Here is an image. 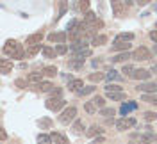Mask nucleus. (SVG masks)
<instances>
[{
    "instance_id": "nucleus-1",
    "label": "nucleus",
    "mask_w": 157,
    "mask_h": 144,
    "mask_svg": "<svg viewBox=\"0 0 157 144\" xmlns=\"http://www.w3.org/2000/svg\"><path fill=\"white\" fill-rule=\"evenodd\" d=\"M4 54L9 55L11 59H23V55H25L21 45H20L18 41H14V39H7V41H6V45H4Z\"/></svg>"
},
{
    "instance_id": "nucleus-2",
    "label": "nucleus",
    "mask_w": 157,
    "mask_h": 144,
    "mask_svg": "<svg viewBox=\"0 0 157 144\" xmlns=\"http://www.w3.org/2000/svg\"><path fill=\"white\" fill-rule=\"evenodd\" d=\"M84 23H86V27H88L91 32L93 30H98L104 27V21L98 18L95 13H91V11H88V13H84Z\"/></svg>"
},
{
    "instance_id": "nucleus-3",
    "label": "nucleus",
    "mask_w": 157,
    "mask_h": 144,
    "mask_svg": "<svg viewBox=\"0 0 157 144\" xmlns=\"http://www.w3.org/2000/svg\"><path fill=\"white\" fill-rule=\"evenodd\" d=\"M75 117H77V109L75 107H68V109H64L61 116H59V123L61 125H70L71 121H75Z\"/></svg>"
},
{
    "instance_id": "nucleus-4",
    "label": "nucleus",
    "mask_w": 157,
    "mask_h": 144,
    "mask_svg": "<svg viewBox=\"0 0 157 144\" xmlns=\"http://www.w3.org/2000/svg\"><path fill=\"white\" fill-rule=\"evenodd\" d=\"M64 105H66V102H64L61 96H54V98H48V100L45 102V107H47L48 110H52V112H57V110H61Z\"/></svg>"
},
{
    "instance_id": "nucleus-5",
    "label": "nucleus",
    "mask_w": 157,
    "mask_h": 144,
    "mask_svg": "<svg viewBox=\"0 0 157 144\" xmlns=\"http://www.w3.org/2000/svg\"><path fill=\"white\" fill-rule=\"evenodd\" d=\"M132 59H134V61H150V59H152V54H150L148 48L139 46L132 52Z\"/></svg>"
},
{
    "instance_id": "nucleus-6",
    "label": "nucleus",
    "mask_w": 157,
    "mask_h": 144,
    "mask_svg": "<svg viewBox=\"0 0 157 144\" xmlns=\"http://www.w3.org/2000/svg\"><path fill=\"white\" fill-rule=\"evenodd\" d=\"M111 7H113V14H114L116 18H123V14H125V9H127L125 2L113 0V2H111Z\"/></svg>"
},
{
    "instance_id": "nucleus-7",
    "label": "nucleus",
    "mask_w": 157,
    "mask_h": 144,
    "mask_svg": "<svg viewBox=\"0 0 157 144\" xmlns=\"http://www.w3.org/2000/svg\"><path fill=\"white\" fill-rule=\"evenodd\" d=\"M137 91H143L145 94H157V82H145V84H139Z\"/></svg>"
},
{
    "instance_id": "nucleus-8",
    "label": "nucleus",
    "mask_w": 157,
    "mask_h": 144,
    "mask_svg": "<svg viewBox=\"0 0 157 144\" xmlns=\"http://www.w3.org/2000/svg\"><path fill=\"white\" fill-rule=\"evenodd\" d=\"M134 125H136V119L134 117H121V119L116 121L118 130H128V128H132Z\"/></svg>"
},
{
    "instance_id": "nucleus-9",
    "label": "nucleus",
    "mask_w": 157,
    "mask_h": 144,
    "mask_svg": "<svg viewBox=\"0 0 157 144\" xmlns=\"http://www.w3.org/2000/svg\"><path fill=\"white\" fill-rule=\"evenodd\" d=\"M150 75L152 73L148 69H134V73L130 75V78H134V80H148Z\"/></svg>"
},
{
    "instance_id": "nucleus-10",
    "label": "nucleus",
    "mask_w": 157,
    "mask_h": 144,
    "mask_svg": "<svg viewBox=\"0 0 157 144\" xmlns=\"http://www.w3.org/2000/svg\"><path fill=\"white\" fill-rule=\"evenodd\" d=\"M43 32H34V34H30V36H27V45H41V41H43Z\"/></svg>"
},
{
    "instance_id": "nucleus-11",
    "label": "nucleus",
    "mask_w": 157,
    "mask_h": 144,
    "mask_svg": "<svg viewBox=\"0 0 157 144\" xmlns=\"http://www.w3.org/2000/svg\"><path fill=\"white\" fill-rule=\"evenodd\" d=\"M66 34L64 32H52L48 36V39L52 41V43H59V45H64V41H66Z\"/></svg>"
},
{
    "instance_id": "nucleus-12",
    "label": "nucleus",
    "mask_w": 157,
    "mask_h": 144,
    "mask_svg": "<svg viewBox=\"0 0 157 144\" xmlns=\"http://www.w3.org/2000/svg\"><path fill=\"white\" fill-rule=\"evenodd\" d=\"M43 77H45V75H43L41 71H34V73H29V75H27V82H30V84H36V86H38V84H41Z\"/></svg>"
},
{
    "instance_id": "nucleus-13",
    "label": "nucleus",
    "mask_w": 157,
    "mask_h": 144,
    "mask_svg": "<svg viewBox=\"0 0 157 144\" xmlns=\"http://www.w3.org/2000/svg\"><path fill=\"white\" fill-rule=\"evenodd\" d=\"M82 86H84V82H82L80 78H73V80H70L68 82V89L70 91H73V93H78V91L82 89Z\"/></svg>"
},
{
    "instance_id": "nucleus-14",
    "label": "nucleus",
    "mask_w": 157,
    "mask_h": 144,
    "mask_svg": "<svg viewBox=\"0 0 157 144\" xmlns=\"http://www.w3.org/2000/svg\"><path fill=\"white\" fill-rule=\"evenodd\" d=\"M134 39V34H130V32H121V34H118L116 38H114V43H130Z\"/></svg>"
},
{
    "instance_id": "nucleus-15",
    "label": "nucleus",
    "mask_w": 157,
    "mask_h": 144,
    "mask_svg": "<svg viewBox=\"0 0 157 144\" xmlns=\"http://www.w3.org/2000/svg\"><path fill=\"white\" fill-rule=\"evenodd\" d=\"M137 109V103L136 102H128V103H123L121 109H120V114L121 116H127L128 112H132V110H136Z\"/></svg>"
},
{
    "instance_id": "nucleus-16",
    "label": "nucleus",
    "mask_w": 157,
    "mask_h": 144,
    "mask_svg": "<svg viewBox=\"0 0 157 144\" xmlns=\"http://www.w3.org/2000/svg\"><path fill=\"white\" fill-rule=\"evenodd\" d=\"M73 54V59H78V61H84L86 57L91 55V48H82V50H77V52H71Z\"/></svg>"
},
{
    "instance_id": "nucleus-17",
    "label": "nucleus",
    "mask_w": 157,
    "mask_h": 144,
    "mask_svg": "<svg viewBox=\"0 0 157 144\" xmlns=\"http://www.w3.org/2000/svg\"><path fill=\"white\" fill-rule=\"evenodd\" d=\"M154 142H155V135L152 132H148V134L139 137V144H154Z\"/></svg>"
},
{
    "instance_id": "nucleus-18",
    "label": "nucleus",
    "mask_w": 157,
    "mask_h": 144,
    "mask_svg": "<svg viewBox=\"0 0 157 144\" xmlns=\"http://www.w3.org/2000/svg\"><path fill=\"white\" fill-rule=\"evenodd\" d=\"M0 69H2V75H7L11 69H13V62L7 61V59H2L0 61Z\"/></svg>"
},
{
    "instance_id": "nucleus-19",
    "label": "nucleus",
    "mask_w": 157,
    "mask_h": 144,
    "mask_svg": "<svg viewBox=\"0 0 157 144\" xmlns=\"http://www.w3.org/2000/svg\"><path fill=\"white\" fill-rule=\"evenodd\" d=\"M105 78H107L109 82H121L123 80V77L118 73V71H114V69H111V71H107V75H105Z\"/></svg>"
},
{
    "instance_id": "nucleus-20",
    "label": "nucleus",
    "mask_w": 157,
    "mask_h": 144,
    "mask_svg": "<svg viewBox=\"0 0 157 144\" xmlns=\"http://www.w3.org/2000/svg\"><path fill=\"white\" fill-rule=\"evenodd\" d=\"M50 135H52V141H54L56 144H68V139H66L63 134H59V132H52Z\"/></svg>"
},
{
    "instance_id": "nucleus-21",
    "label": "nucleus",
    "mask_w": 157,
    "mask_h": 144,
    "mask_svg": "<svg viewBox=\"0 0 157 144\" xmlns=\"http://www.w3.org/2000/svg\"><path fill=\"white\" fill-rule=\"evenodd\" d=\"M127 59H132V54H128V52H120V54H116V55L113 57V62H123V61H127Z\"/></svg>"
},
{
    "instance_id": "nucleus-22",
    "label": "nucleus",
    "mask_w": 157,
    "mask_h": 144,
    "mask_svg": "<svg viewBox=\"0 0 157 144\" xmlns=\"http://www.w3.org/2000/svg\"><path fill=\"white\" fill-rule=\"evenodd\" d=\"M105 96H107L109 100H113V102H121V100H125L127 98V94L121 91V93H105Z\"/></svg>"
},
{
    "instance_id": "nucleus-23",
    "label": "nucleus",
    "mask_w": 157,
    "mask_h": 144,
    "mask_svg": "<svg viewBox=\"0 0 157 144\" xmlns=\"http://www.w3.org/2000/svg\"><path fill=\"white\" fill-rule=\"evenodd\" d=\"M41 73L45 75V77H56V73H57V68L56 66H45L43 69H41Z\"/></svg>"
},
{
    "instance_id": "nucleus-24",
    "label": "nucleus",
    "mask_w": 157,
    "mask_h": 144,
    "mask_svg": "<svg viewBox=\"0 0 157 144\" xmlns=\"http://www.w3.org/2000/svg\"><path fill=\"white\" fill-rule=\"evenodd\" d=\"M128 43H113V52H128Z\"/></svg>"
},
{
    "instance_id": "nucleus-25",
    "label": "nucleus",
    "mask_w": 157,
    "mask_h": 144,
    "mask_svg": "<svg viewBox=\"0 0 157 144\" xmlns=\"http://www.w3.org/2000/svg\"><path fill=\"white\" fill-rule=\"evenodd\" d=\"M141 102H147L150 105H157V94H143Z\"/></svg>"
},
{
    "instance_id": "nucleus-26",
    "label": "nucleus",
    "mask_w": 157,
    "mask_h": 144,
    "mask_svg": "<svg viewBox=\"0 0 157 144\" xmlns=\"http://www.w3.org/2000/svg\"><path fill=\"white\" fill-rule=\"evenodd\" d=\"M100 134H102V128H100L98 125L89 126V130L86 132V135H88V137H95V135H100Z\"/></svg>"
},
{
    "instance_id": "nucleus-27",
    "label": "nucleus",
    "mask_w": 157,
    "mask_h": 144,
    "mask_svg": "<svg viewBox=\"0 0 157 144\" xmlns=\"http://www.w3.org/2000/svg\"><path fill=\"white\" fill-rule=\"evenodd\" d=\"M91 102H93V105L97 107V109H100V110H102V109L105 107V100H104L102 96H95V98H93Z\"/></svg>"
},
{
    "instance_id": "nucleus-28",
    "label": "nucleus",
    "mask_w": 157,
    "mask_h": 144,
    "mask_svg": "<svg viewBox=\"0 0 157 144\" xmlns=\"http://www.w3.org/2000/svg\"><path fill=\"white\" fill-rule=\"evenodd\" d=\"M91 43H93L95 46H100V45H105V43H107V36H102V34H100V36H95Z\"/></svg>"
},
{
    "instance_id": "nucleus-29",
    "label": "nucleus",
    "mask_w": 157,
    "mask_h": 144,
    "mask_svg": "<svg viewBox=\"0 0 157 144\" xmlns=\"http://www.w3.org/2000/svg\"><path fill=\"white\" fill-rule=\"evenodd\" d=\"M39 50H43V48H41V45H30V46L27 48V55H29V57H34Z\"/></svg>"
},
{
    "instance_id": "nucleus-30",
    "label": "nucleus",
    "mask_w": 157,
    "mask_h": 144,
    "mask_svg": "<svg viewBox=\"0 0 157 144\" xmlns=\"http://www.w3.org/2000/svg\"><path fill=\"white\" fill-rule=\"evenodd\" d=\"M39 89V91H41V93H50V91H52V84H50V82H41V84H38V86H36Z\"/></svg>"
},
{
    "instance_id": "nucleus-31",
    "label": "nucleus",
    "mask_w": 157,
    "mask_h": 144,
    "mask_svg": "<svg viewBox=\"0 0 157 144\" xmlns=\"http://www.w3.org/2000/svg\"><path fill=\"white\" fill-rule=\"evenodd\" d=\"M50 142H52V135H47V134L38 135V144H50Z\"/></svg>"
},
{
    "instance_id": "nucleus-32",
    "label": "nucleus",
    "mask_w": 157,
    "mask_h": 144,
    "mask_svg": "<svg viewBox=\"0 0 157 144\" xmlns=\"http://www.w3.org/2000/svg\"><path fill=\"white\" fill-rule=\"evenodd\" d=\"M104 89H105V93H121V91H123V89L120 86H116V84H107Z\"/></svg>"
},
{
    "instance_id": "nucleus-33",
    "label": "nucleus",
    "mask_w": 157,
    "mask_h": 144,
    "mask_svg": "<svg viewBox=\"0 0 157 144\" xmlns=\"http://www.w3.org/2000/svg\"><path fill=\"white\" fill-rule=\"evenodd\" d=\"M66 9H68V2H66V0H61V2H59V16H57L56 20L61 18V16L66 13Z\"/></svg>"
},
{
    "instance_id": "nucleus-34",
    "label": "nucleus",
    "mask_w": 157,
    "mask_h": 144,
    "mask_svg": "<svg viewBox=\"0 0 157 144\" xmlns=\"http://www.w3.org/2000/svg\"><path fill=\"white\" fill-rule=\"evenodd\" d=\"M86 45H88V43H84V41H77V43H71L70 50H71V52H77V50H82V48H88Z\"/></svg>"
},
{
    "instance_id": "nucleus-35",
    "label": "nucleus",
    "mask_w": 157,
    "mask_h": 144,
    "mask_svg": "<svg viewBox=\"0 0 157 144\" xmlns=\"http://www.w3.org/2000/svg\"><path fill=\"white\" fill-rule=\"evenodd\" d=\"M41 52H43V55H45V57H48V59L56 57V50H52L50 46H43V50H41Z\"/></svg>"
},
{
    "instance_id": "nucleus-36",
    "label": "nucleus",
    "mask_w": 157,
    "mask_h": 144,
    "mask_svg": "<svg viewBox=\"0 0 157 144\" xmlns=\"http://www.w3.org/2000/svg\"><path fill=\"white\" fill-rule=\"evenodd\" d=\"M82 66H84V61H78V59L70 61V68H71V69H80Z\"/></svg>"
},
{
    "instance_id": "nucleus-37",
    "label": "nucleus",
    "mask_w": 157,
    "mask_h": 144,
    "mask_svg": "<svg viewBox=\"0 0 157 144\" xmlns=\"http://www.w3.org/2000/svg\"><path fill=\"white\" fill-rule=\"evenodd\" d=\"M84 110H86L88 114H95V112H97V107L93 105V102H86V103H84Z\"/></svg>"
},
{
    "instance_id": "nucleus-38",
    "label": "nucleus",
    "mask_w": 157,
    "mask_h": 144,
    "mask_svg": "<svg viewBox=\"0 0 157 144\" xmlns=\"http://www.w3.org/2000/svg\"><path fill=\"white\" fill-rule=\"evenodd\" d=\"M89 2H91V0H78V9L82 11V13H88Z\"/></svg>"
},
{
    "instance_id": "nucleus-39",
    "label": "nucleus",
    "mask_w": 157,
    "mask_h": 144,
    "mask_svg": "<svg viewBox=\"0 0 157 144\" xmlns=\"http://www.w3.org/2000/svg\"><path fill=\"white\" fill-rule=\"evenodd\" d=\"M88 78L91 80V82H102V80L105 78V75H102V73H91Z\"/></svg>"
},
{
    "instance_id": "nucleus-40",
    "label": "nucleus",
    "mask_w": 157,
    "mask_h": 144,
    "mask_svg": "<svg viewBox=\"0 0 157 144\" xmlns=\"http://www.w3.org/2000/svg\"><path fill=\"white\" fill-rule=\"evenodd\" d=\"M100 116H104V117H111V116H114V109H109V107H104V109L100 110Z\"/></svg>"
},
{
    "instance_id": "nucleus-41",
    "label": "nucleus",
    "mask_w": 157,
    "mask_h": 144,
    "mask_svg": "<svg viewBox=\"0 0 157 144\" xmlns=\"http://www.w3.org/2000/svg\"><path fill=\"white\" fill-rule=\"evenodd\" d=\"M95 89H97V87H93V86H89V87H82V89L78 91L77 94H78V96H86V94H89V93H93Z\"/></svg>"
},
{
    "instance_id": "nucleus-42",
    "label": "nucleus",
    "mask_w": 157,
    "mask_h": 144,
    "mask_svg": "<svg viewBox=\"0 0 157 144\" xmlns=\"http://www.w3.org/2000/svg\"><path fill=\"white\" fill-rule=\"evenodd\" d=\"M82 128H84V123H82L80 119H75V121H73V130H75L77 134H80V132H82Z\"/></svg>"
},
{
    "instance_id": "nucleus-43",
    "label": "nucleus",
    "mask_w": 157,
    "mask_h": 144,
    "mask_svg": "<svg viewBox=\"0 0 157 144\" xmlns=\"http://www.w3.org/2000/svg\"><path fill=\"white\" fill-rule=\"evenodd\" d=\"M66 52H68V46L66 45H57L56 46V54H59V55H64Z\"/></svg>"
},
{
    "instance_id": "nucleus-44",
    "label": "nucleus",
    "mask_w": 157,
    "mask_h": 144,
    "mask_svg": "<svg viewBox=\"0 0 157 144\" xmlns=\"http://www.w3.org/2000/svg\"><path fill=\"white\" fill-rule=\"evenodd\" d=\"M143 117H145L147 121H154V119L157 117V114H155V112H152V110H148V112H145V114H143Z\"/></svg>"
},
{
    "instance_id": "nucleus-45",
    "label": "nucleus",
    "mask_w": 157,
    "mask_h": 144,
    "mask_svg": "<svg viewBox=\"0 0 157 144\" xmlns=\"http://www.w3.org/2000/svg\"><path fill=\"white\" fill-rule=\"evenodd\" d=\"M134 69H136L134 66H130V64H125V66H123V73H128V75H132V73H134Z\"/></svg>"
},
{
    "instance_id": "nucleus-46",
    "label": "nucleus",
    "mask_w": 157,
    "mask_h": 144,
    "mask_svg": "<svg viewBox=\"0 0 157 144\" xmlns=\"http://www.w3.org/2000/svg\"><path fill=\"white\" fill-rule=\"evenodd\" d=\"M150 39L157 45V30H152V32H150Z\"/></svg>"
},
{
    "instance_id": "nucleus-47",
    "label": "nucleus",
    "mask_w": 157,
    "mask_h": 144,
    "mask_svg": "<svg viewBox=\"0 0 157 144\" xmlns=\"http://www.w3.org/2000/svg\"><path fill=\"white\" fill-rule=\"evenodd\" d=\"M137 4H139V6H147V4H150V2H152V0H136Z\"/></svg>"
},
{
    "instance_id": "nucleus-48",
    "label": "nucleus",
    "mask_w": 157,
    "mask_h": 144,
    "mask_svg": "<svg viewBox=\"0 0 157 144\" xmlns=\"http://www.w3.org/2000/svg\"><path fill=\"white\" fill-rule=\"evenodd\" d=\"M50 93H52L54 96H61V89H52Z\"/></svg>"
},
{
    "instance_id": "nucleus-49",
    "label": "nucleus",
    "mask_w": 157,
    "mask_h": 144,
    "mask_svg": "<svg viewBox=\"0 0 157 144\" xmlns=\"http://www.w3.org/2000/svg\"><path fill=\"white\" fill-rule=\"evenodd\" d=\"M102 142H104V137H98V139L93 141V144H102Z\"/></svg>"
},
{
    "instance_id": "nucleus-50",
    "label": "nucleus",
    "mask_w": 157,
    "mask_h": 144,
    "mask_svg": "<svg viewBox=\"0 0 157 144\" xmlns=\"http://www.w3.org/2000/svg\"><path fill=\"white\" fill-rule=\"evenodd\" d=\"M16 86H18V87H23V86H25V80H16Z\"/></svg>"
},
{
    "instance_id": "nucleus-51",
    "label": "nucleus",
    "mask_w": 157,
    "mask_h": 144,
    "mask_svg": "<svg viewBox=\"0 0 157 144\" xmlns=\"http://www.w3.org/2000/svg\"><path fill=\"white\" fill-rule=\"evenodd\" d=\"M0 137H2V141H6V139H7V134H6V132L2 130V134H0Z\"/></svg>"
},
{
    "instance_id": "nucleus-52",
    "label": "nucleus",
    "mask_w": 157,
    "mask_h": 144,
    "mask_svg": "<svg viewBox=\"0 0 157 144\" xmlns=\"http://www.w3.org/2000/svg\"><path fill=\"white\" fill-rule=\"evenodd\" d=\"M130 4H134L132 0H125V6H130Z\"/></svg>"
},
{
    "instance_id": "nucleus-53",
    "label": "nucleus",
    "mask_w": 157,
    "mask_h": 144,
    "mask_svg": "<svg viewBox=\"0 0 157 144\" xmlns=\"http://www.w3.org/2000/svg\"><path fill=\"white\" fill-rule=\"evenodd\" d=\"M152 71H154V73H157V66H154V68H152Z\"/></svg>"
},
{
    "instance_id": "nucleus-54",
    "label": "nucleus",
    "mask_w": 157,
    "mask_h": 144,
    "mask_svg": "<svg viewBox=\"0 0 157 144\" xmlns=\"http://www.w3.org/2000/svg\"><path fill=\"white\" fill-rule=\"evenodd\" d=\"M155 142H157V135H155Z\"/></svg>"
},
{
    "instance_id": "nucleus-55",
    "label": "nucleus",
    "mask_w": 157,
    "mask_h": 144,
    "mask_svg": "<svg viewBox=\"0 0 157 144\" xmlns=\"http://www.w3.org/2000/svg\"><path fill=\"white\" fill-rule=\"evenodd\" d=\"M155 30H157V25H155Z\"/></svg>"
}]
</instances>
